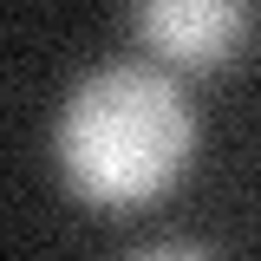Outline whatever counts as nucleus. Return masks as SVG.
<instances>
[{"mask_svg": "<svg viewBox=\"0 0 261 261\" xmlns=\"http://www.w3.org/2000/svg\"><path fill=\"white\" fill-rule=\"evenodd\" d=\"M53 150H59L72 196L98 209H130L183 176L196 150V111L163 65L118 59L72 85Z\"/></svg>", "mask_w": 261, "mask_h": 261, "instance_id": "nucleus-1", "label": "nucleus"}, {"mask_svg": "<svg viewBox=\"0 0 261 261\" xmlns=\"http://www.w3.org/2000/svg\"><path fill=\"white\" fill-rule=\"evenodd\" d=\"M137 39L170 65L216 72L255 39V0H130Z\"/></svg>", "mask_w": 261, "mask_h": 261, "instance_id": "nucleus-2", "label": "nucleus"}]
</instances>
